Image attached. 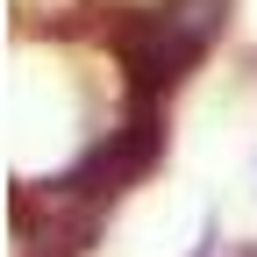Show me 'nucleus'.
Wrapping results in <instances>:
<instances>
[{"label": "nucleus", "mask_w": 257, "mask_h": 257, "mask_svg": "<svg viewBox=\"0 0 257 257\" xmlns=\"http://www.w3.org/2000/svg\"><path fill=\"white\" fill-rule=\"evenodd\" d=\"M157 150H165V114H157L150 93H136L128 121L107 128V143H93L79 165L57 179V200H107V193H121L128 179H143L157 165Z\"/></svg>", "instance_id": "obj_1"}, {"label": "nucleus", "mask_w": 257, "mask_h": 257, "mask_svg": "<svg viewBox=\"0 0 257 257\" xmlns=\"http://www.w3.org/2000/svg\"><path fill=\"white\" fill-rule=\"evenodd\" d=\"M207 36L193 29L179 8H157V15H136V22H121V64H128V79H136V93H172L193 64H200Z\"/></svg>", "instance_id": "obj_2"}]
</instances>
